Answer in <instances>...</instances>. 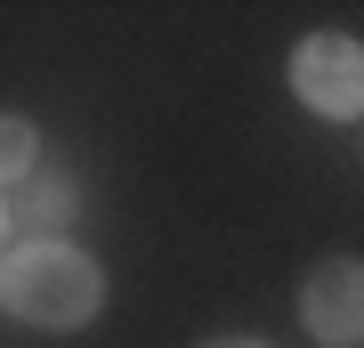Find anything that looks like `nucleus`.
<instances>
[{"mask_svg": "<svg viewBox=\"0 0 364 348\" xmlns=\"http://www.w3.org/2000/svg\"><path fill=\"white\" fill-rule=\"evenodd\" d=\"M33 219H41V227L73 219V186H65V179H41V194H33Z\"/></svg>", "mask_w": 364, "mask_h": 348, "instance_id": "obj_5", "label": "nucleus"}, {"mask_svg": "<svg viewBox=\"0 0 364 348\" xmlns=\"http://www.w3.org/2000/svg\"><path fill=\"white\" fill-rule=\"evenodd\" d=\"M299 324L324 348H356L364 340V259H324L299 292Z\"/></svg>", "mask_w": 364, "mask_h": 348, "instance_id": "obj_3", "label": "nucleus"}, {"mask_svg": "<svg viewBox=\"0 0 364 348\" xmlns=\"http://www.w3.org/2000/svg\"><path fill=\"white\" fill-rule=\"evenodd\" d=\"M0 308L41 324V332H73L105 308V275L73 243H16L0 259Z\"/></svg>", "mask_w": 364, "mask_h": 348, "instance_id": "obj_1", "label": "nucleus"}, {"mask_svg": "<svg viewBox=\"0 0 364 348\" xmlns=\"http://www.w3.org/2000/svg\"><path fill=\"white\" fill-rule=\"evenodd\" d=\"M0 227H9V211H0Z\"/></svg>", "mask_w": 364, "mask_h": 348, "instance_id": "obj_7", "label": "nucleus"}, {"mask_svg": "<svg viewBox=\"0 0 364 348\" xmlns=\"http://www.w3.org/2000/svg\"><path fill=\"white\" fill-rule=\"evenodd\" d=\"M291 90L308 114H324V122H356L364 114V41L348 33H308L291 49Z\"/></svg>", "mask_w": 364, "mask_h": 348, "instance_id": "obj_2", "label": "nucleus"}, {"mask_svg": "<svg viewBox=\"0 0 364 348\" xmlns=\"http://www.w3.org/2000/svg\"><path fill=\"white\" fill-rule=\"evenodd\" d=\"M210 348H267V340H210Z\"/></svg>", "mask_w": 364, "mask_h": 348, "instance_id": "obj_6", "label": "nucleus"}, {"mask_svg": "<svg viewBox=\"0 0 364 348\" xmlns=\"http://www.w3.org/2000/svg\"><path fill=\"white\" fill-rule=\"evenodd\" d=\"M41 170V138H33V122H16V114H0V186H16V179H33Z\"/></svg>", "mask_w": 364, "mask_h": 348, "instance_id": "obj_4", "label": "nucleus"}]
</instances>
